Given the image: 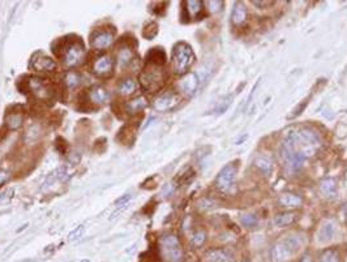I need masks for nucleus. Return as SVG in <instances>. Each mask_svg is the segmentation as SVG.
Wrapping results in <instances>:
<instances>
[{"label": "nucleus", "mask_w": 347, "mask_h": 262, "mask_svg": "<svg viewBox=\"0 0 347 262\" xmlns=\"http://www.w3.org/2000/svg\"><path fill=\"white\" fill-rule=\"evenodd\" d=\"M283 137L291 140L295 149L302 152L307 158L313 156L321 145L320 135L311 128H290Z\"/></svg>", "instance_id": "nucleus-1"}, {"label": "nucleus", "mask_w": 347, "mask_h": 262, "mask_svg": "<svg viewBox=\"0 0 347 262\" xmlns=\"http://www.w3.org/2000/svg\"><path fill=\"white\" fill-rule=\"evenodd\" d=\"M195 52L189 45L179 42L172 50V67L176 75H185L195 63Z\"/></svg>", "instance_id": "nucleus-2"}, {"label": "nucleus", "mask_w": 347, "mask_h": 262, "mask_svg": "<svg viewBox=\"0 0 347 262\" xmlns=\"http://www.w3.org/2000/svg\"><path fill=\"white\" fill-rule=\"evenodd\" d=\"M58 43L62 45L60 46V51L62 52H60L59 55H62L63 63H64L67 67L73 68V67L78 65L84 60L85 50L81 41H78V39H72V41H69V39L63 38L60 39V41H58Z\"/></svg>", "instance_id": "nucleus-3"}, {"label": "nucleus", "mask_w": 347, "mask_h": 262, "mask_svg": "<svg viewBox=\"0 0 347 262\" xmlns=\"http://www.w3.org/2000/svg\"><path fill=\"white\" fill-rule=\"evenodd\" d=\"M281 158H282L283 163H285L286 167H287L290 171L296 172L302 169L307 157H305L302 152H299V150L295 149V146H294L292 141H290L289 139L283 137L282 145H281Z\"/></svg>", "instance_id": "nucleus-4"}, {"label": "nucleus", "mask_w": 347, "mask_h": 262, "mask_svg": "<svg viewBox=\"0 0 347 262\" xmlns=\"http://www.w3.org/2000/svg\"><path fill=\"white\" fill-rule=\"evenodd\" d=\"M139 80L141 86L149 93L158 91L165 85V75L158 65H146V68H144V71L140 73Z\"/></svg>", "instance_id": "nucleus-5"}, {"label": "nucleus", "mask_w": 347, "mask_h": 262, "mask_svg": "<svg viewBox=\"0 0 347 262\" xmlns=\"http://www.w3.org/2000/svg\"><path fill=\"white\" fill-rule=\"evenodd\" d=\"M161 252H162L163 258L167 262H182L183 261V249L182 244L179 241L178 236L175 235H165L162 236L161 241Z\"/></svg>", "instance_id": "nucleus-6"}, {"label": "nucleus", "mask_w": 347, "mask_h": 262, "mask_svg": "<svg viewBox=\"0 0 347 262\" xmlns=\"http://www.w3.org/2000/svg\"><path fill=\"white\" fill-rule=\"evenodd\" d=\"M238 174V162H230L219 171L215 179V187L221 193H230L235 184Z\"/></svg>", "instance_id": "nucleus-7"}, {"label": "nucleus", "mask_w": 347, "mask_h": 262, "mask_svg": "<svg viewBox=\"0 0 347 262\" xmlns=\"http://www.w3.org/2000/svg\"><path fill=\"white\" fill-rule=\"evenodd\" d=\"M28 87H29L30 93L38 99L49 100L54 95V89H52L51 84L46 81L45 78L30 77L29 81H28Z\"/></svg>", "instance_id": "nucleus-8"}, {"label": "nucleus", "mask_w": 347, "mask_h": 262, "mask_svg": "<svg viewBox=\"0 0 347 262\" xmlns=\"http://www.w3.org/2000/svg\"><path fill=\"white\" fill-rule=\"evenodd\" d=\"M179 102H180V97L176 93H172L171 91V93H166L159 95L154 100L153 107H154V110L159 111V112H167V111L174 110L179 104Z\"/></svg>", "instance_id": "nucleus-9"}, {"label": "nucleus", "mask_w": 347, "mask_h": 262, "mask_svg": "<svg viewBox=\"0 0 347 262\" xmlns=\"http://www.w3.org/2000/svg\"><path fill=\"white\" fill-rule=\"evenodd\" d=\"M30 67L37 72H52L55 71L56 63L50 56L45 55L43 52H36L32 56Z\"/></svg>", "instance_id": "nucleus-10"}, {"label": "nucleus", "mask_w": 347, "mask_h": 262, "mask_svg": "<svg viewBox=\"0 0 347 262\" xmlns=\"http://www.w3.org/2000/svg\"><path fill=\"white\" fill-rule=\"evenodd\" d=\"M93 72L99 77L107 78L112 76L114 72V62L108 55L98 56L93 64Z\"/></svg>", "instance_id": "nucleus-11"}, {"label": "nucleus", "mask_w": 347, "mask_h": 262, "mask_svg": "<svg viewBox=\"0 0 347 262\" xmlns=\"http://www.w3.org/2000/svg\"><path fill=\"white\" fill-rule=\"evenodd\" d=\"M114 43V33L110 30L95 32L90 39V45L95 50H106Z\"/></svg>", "instance_id": "nucleus-12"}, {"label": "nucleus", "mask_w": 347, "mask_h": 262, "mask_svg": "<svg viewBox=\"0 0 347 262\" xmlns=\"http://www.w3.org/2000/svg\"><path fill=\"white\" fill-rule=\"evenodd\" d=\"M279 244H281V246L285 249V252L291 257L292 254L298 253L299 249L302 248L303 240L302 237L295 235V233H291V235H287L286 237H283V239L279 241Z\"/></svg>", "instance_id": "nucleus-13"}, {"label": "nucleus", "mask_w": 347, "mask_h": 262, "mask_svg": "<svg viewBox=\"0 0 347 262\" xmlns=\"http://www.w3.org/2000/svg\"><path fill=\"white\" fill-rule=\"evenodd\" d=\"M247 17H248V11H247L246 4L242 3V2H238L235 3L233 8V12H231V21L235 26L243 25L247 21Z\"/></svg>", "instance_id": "nucleus-14"}, {"label": "nucleus", "mask_w": 347, "mask_h": 262, "mask_svg": "<svg viewBox=\"0 0 347 262\" xmlns=\"http://www.w3.org/2000/svg\"><path fill=\"white\" fill-rule=\"evenodd\" d=\"M279 205L282 207H287V209H298L303 205V198L298 194L294 193H283L279 196L278 198Z\"/></svg>", "instance_id": "nucleus-15"}, {"label": "nucleus", "mask_w": 347, "mask_h": 262, "mask_svg": "<svg viewBox=\"0 0 347 262\" xmlns=\"http://www.w3.org/2000/svg\"><path fill=\"white\" fill-rule=\"evenodd\" d=\"M69 171L67 170V167H59V169H56L55 171L51 172V174L47 176V179L45 180V185H43V189H46V188L49 187H52V185L55 184L56 181H65L67 179L69 178Z\"/></svg>", "instance_id": "nucleus-16"}, {"label": "nucleus", "mask_w": 347, "mask_h": 262, "mask_svg": "<svg viewBox=\"0 0 347 262\" xmlns=\"http://www.w3.org/2000/svg\"><path fill=\"white\" fill-rule=\"evenodd\" d=\"M320 193L322 194V197L325 198H334L337 196V181L334 179L328 178L320 183Z\"/></svg>", "instance_id": "nucleus-17"}, {"label": "nucleus", "mask_w": 347, "mask_h": 262, "mask_svg": "<svg viewBox=\"0 0 347 262\" xmlns=\"http://www.w3.org/2000/svg\"><path fill=\"white\" fill-rule=\"evenodd\" d=\"M198 85H200V80H198L196 73H188L180 81V87L185 94H193L197 90Z\"/></svg>", "instance_id": "nucleus-18"}, {"label": "nucleus", "mask_w": 347, "mask_h": 262, "mask_svg": "<svg viewBox=\"0 0 347 262\" xmlns=\"http://www.w3.org/2000/svg\"><path fill=\"white\" fill-rule=\"evenodd\" d=\"M334 231H335V228H334L333 222L326 220V222H324V223L321 224L320 230H318V233H317L318 240H320L321 243H328V241H330V240L333 239V236H334Z\"/></svg>", "instance_id": "nucleus-19"}, {"label": "nucleus", "mask_w": 347, "mask_h": 262, "mask_svg": "<svg viewBox=\"0 0 347 262\" xmlns=\"http://www.w3.org/2000/svg\"><path fill=\"white\" fill-rule=\"evenodd\" d=\"M89 97H90V100H91V102H93V103H95V104H104L108 100L110 95H108V91L106 90L104 87L95 86V87H93V89H91V90H90V94H89Z\"/></svg>", "instance_id": "nucleus-20"}, {"label": "nucleus", "mask_w": 347, "mask_h": 262, "mask_svg": "<svg viewBox=\"0 0 347 262\" xmlns=\"http://www.w3.org/2000/svg\"><path fill=\"white\" fill-rule=\"evenodd\" d=\"M148 63L153 65H163L166 63V52L161 47H154L148 52Z\"/></svg>", "instance_id": "nucleus-21"}, {"label": "nucleus", "mask_w": 347, "mask_h": 262, "mask_svg": "<svg viewBox=\"0 0 347 262\" xmlns=\"http://www.w3.org/2000/svg\"><path fill=\"white\" fill-rule=\"evenodd\" d=\"M6 124L10 130L20 129L24 124V115L21 112H10L6 116Z\"/></svg>", "instance_id": "nucleus-22"}, {"label": "nucleus", "mask_w": 347, "mask_h": 262, "mask_svg": "<svg viewBox=\"0 0 347 262\" xmlns=\"http://www.w3.org/2000/svg\"><path fill=\"white\" fill-rule=\"evenodd\" d=\"M206 262H230L231 257L223 249H210L205 254Z\"/></svg>", "instance_id": "nucleus-23"}, {"label": "nucleus", "mask_w": 347, "mask_h": 262, "mask_svg": "<svg viewBox=\"0 0 347 262\" xmlns=\"http://www.w3.org/2000/svg\"><path fill=\"white\" fill-rule=\"evenodd\" d=\"M296 219H298V215L295 213H292V211H289V213L278 214L274 218V223L278 227H289L292 223H295Z\"/></svg>", "instance_id": "nucleus-24"}, {"label": "nucleus", "mask_w": 347, "mask_h": 262, "mask_svg": "<svg viewBox=\"0 0 347 262\" xmlns=\"http://www.w3.org/2000/svg\"><path fill=\"white\" fill-rule=\"evenodd\" d=\"M255 166L257 167L260 172H263L265 176H270V174L273 172V162L272 159L268 158L265 156H261L259 158H256L255 161Z\"/></svg>", "instance_id": "nucleus-25"}, {"label": "nucleus", "mask_w": 347, "mask_h": 262, "mask_svg": "<svg viewBox=\"0 0 347 262\" xmlns=\"http://www.w3.org/2000/svg\"><path fill=\"white\" fill-rule=\"evenodd\" d=\"M148 106V100L145 97H139L136 99H132L127 104V110L131 113H137L140 111H143Z\"/></svg>", "instance_id": "nucleus-26"}, {"label": "nucleus", "mask_w": 347, "mask_h": 262, "mask_svg": "<svg viewBox=\"0 0 347 262\" xmlns=\"http://www.w3.org/2000/svg\"><path fill=\"white\" fill-rule=\"evenodd\" d=\"M133 60V52L130 49H122L119 51V55H118V64L122 67V68H126L127 65L130 64Z\"/></svg>", "instance_id": "nucleus-27"}, {"label": "nucleus", "mask_w": 347, "mask_h": 262, "mask_svg": "<svg viewBox=\"0 0 347 262\" xmlns=\"http://www.w3.org/2000/svg\"><path fill=\"white\" fill-rule=\"evenodd\" d=\"M136 82L133 81L132 78H127V80H124V81L120 84L119 93L122 94V95H131V94L136 91Z\"/></svg>", "instance_id": "nucleus-28"}, {"label": "nucleus", "mask_w": 347, "mask_h": 262, "mask_svg": "<svg viewBox=\"0 0 347 262\" xmlns=\"http://www.w3.org/2000/svg\"><path fill=\"white\" fill-rule=\"evenodd\" d=\"M185 8L188 11L189 16H197L198 13L201 12L202 8H204V3L202 2H198V0H189L185 3Z\"/></svg>", "instance_id": "nucleus-29"}, {"label": "nucleus", "mask_w": 347, "mask_h": 262, "mask_svg": "<svg viewBox=\"0 0 347 262\" xmlns=\"http://www.w3.org/2000/svg\"><path fill=\"white\" fill-rule=\"evenodd\" d=\"M65 84H67L68 89L73 90V89H76L78 85L81 84V77L76 72H68L67 76H65Z\"/></svg>", "instance_id": "nucleus-30"}, {"label": "nucleus", "mask_w": 347, "mask_h": 262, "mask_svg": "<svg viewBox=\"0 0 347 262\" xmlns=\"http://www.w3.org/2000/svg\"><path fill=\"white\" fill-rule=\"evenodd\" d=\"M272 253H273V259H274L276 262H283V261H286V259L290 258L289 254L285 252V249H283L279 243L277 244V245H274Z\"/></svg>", "instance_id": "nucleus-31"}, {"label": "nucleus", "mask_w": 347, "mask_h": 262, "mask_svg": "<svg viewBox=\"0 0 347 262\" xmlns=\"http://www.w3.org/2000/svg\"><path fill=\"white\" fill-rule=\"evenodd\" d=\"M240 223L243 224L246 228H253L256 227L259 223V219L255 214H246V215H242L240 217Z\"/></svg>", "instance_id": "nucleus-32"}, {"label": "nucleus", "mask_w": 347, "mask_h": 262, "mask_svg": "<svg viewBox=\"0 0 347 262\" xmlns=\"http://www.w3.org/2000/svg\"><path fill=\"white\" fill-rule=\"evenodd\" d=\"M320 262H341L339 253L335 249H326L320 257Z\"/></svg>", "instance_id": "nucleus-33"}, {"label": "nucleus", "mask_w": 347, "mask_h": 262, "mask_svg": "<svg viewBox=\"0 0 347 262\" xmlns=\"http://www.w3.org/2000/svg\"><path fill=\"white\" fill-rule=\"evenodd\" d=\"M158 33V25L156 23H149L144 28L143 34L146 39H153Z\"/></svg>", "instance_id": "nucleus-34"}, {"label": "nucleus", "mask_w": 347, "mask_h": 262, "mask_svg": "<svg viewBox=\"0 0 347 262\" xmlns=\"http://www.w3.org/2000/svg\"><path fill=\"white\" fill-rule=\"evenodd\" d=\"M205 240H206V233H205L204 231H197V232L193 235V237H192V244H193L196 248H198V246L204 245Z\"/></svg>", "instance_id": "nucleus-35"}, {"label": "nucleus", "mask_w": 347, "mask_h": 262, "mask_svg": "<svg viewBox=\"0 0 347 262\" xmlns=\"http://www.w3.org/2000/svg\"><path fill=\"white\" fill-rule=\"evenodd\" d=\"M41 136V129L38 125L30 126L29 130L26 132V141H36Z\"/></svg>", "instance_id": "nucleus-36"}, {"label": "nucleus", "mask_w": 347, "mask_h": 262, "mask_svg": "<svg viewBox=\"0 0 347 262\" xmlns=\"http://www.w3.org/2000/svg\"><path fill=\"white\" fill-rule=\"evenodd\" d=\"M84 232H85V226H78V227H76L75 230L72 231L71 233H69V241H77L78 239H81L82 237V235H84Z\"/></svg>", "instance_id": "nucleus-37"}, {"label": "nucleus", "mask_w": 347, "mask_h": 262, "mask_svg": "<svg viewBox=\"0 0 347 262\" xmlns=\"http://www.w3.org/2000/svg\"><path fill=\"white\" fill-rule=\"evenodd\" d=\"M230 103H231V97L224 98V99L222 100V102H219V104H218L217 113L226 112V110H227L228 107H230Z\"/></svg>", "instance_id": "nucleus-38"}, {"label": "nucleus", "mask_w": 347, "mask_h": 262, "mask_svg": "<svg viewBox=\"0 0 347 262\" xmlns=\"http://www.w3.org/2000/svg\"><path fill=\"white\" fill-rule=\"evenodd\" d=\"M131 200V194H126V196H123V197H120L119 200H117V202H115V206L117 207H122L123 205H130L128 202H130Z\"/></svg>", "instance_id": "nucleus-39"}, {"label": "nucleus", "mask_w": 347, "mask_h": 262, "mask_svg": "<svg viewBox=\"0 0 347 262\" xmlns=\"http://www.w3.org/2000/svg\"><path fill=\"white\" fill-rule=\"evenodd\" d=\"M214 201L213 200H209V198H205V200H202L201 202H200V207L201 209H211V207H214Z\"/></svg>", "instance_id": "nucleus-40"}, {"label": "nucleus", "mask_w": 347, "mask_h": 262, "mask_svg": "<svg viewBox=\"0 0 347 262\" xmlns=\"http://www.w3.org/2000/svg\"><path fill=\"white\" fill-rule=\"evenodd\" d=\"M209 10L211 11V12H217V11H219L222 8V6H223V3L222 2H209Z\"/></svg>", "instance_id": "nucleus-41"}, {"label": "nucleus", "mask_w": 347, "mask_h": 262, "mask_svg": "<svg viewBox=\"0 0 347 262\" xmlns=\"http://www.w3.org/2000/svg\"><path fill=\"white\" fill-rule=\"evenodd\" d=\"M253 6H257L259 8H266L268 6H274V2H259V0H253Z\"/></svg>", "instance_id": "nucleus-42"}, {"label": "nucleus", "mask_w": 347, "mask_h": 262, "mask_svg": "<svg viewBox=\"0 0 347 262\" xmlns=\"http://www.w3.org/2000/svg\"><path fill=\"white\" fill-rule=\"evenodd\" d=\"M7 180H8V174H7L6 171H3V170H0V187H2Z\"/></svg>", "instance_id": "nucleus-43"}, {"label": "nucleus", "mask_w": 347, "mask_h": 262, "mask_svg": "<svg viewBox=\"0 0 347 262\" xmlns=\"http://www.w3.org/2000/svg\"><path fill=\"white\" fill-rule=\"evenodd\" d=\"M299 262H313V261H312V257L309 256V254H304Z\"/></svg>", "instance_id": "nucleus-44"}, {"label": "nucleus", "mask_w": 347, "mask_h": 262, "mask_svg": "<svg viewBox=\"0 0 347 262\" xmlns=\"http://www.w3.org/2000/svg\"><path fill=\"white\" fill-rule=\"evenodd\" d=\"M82 262H89V261H88V259H84V261H82Z\"/></svg>", "instance_id": "nucleus-45"}]
</instances>
